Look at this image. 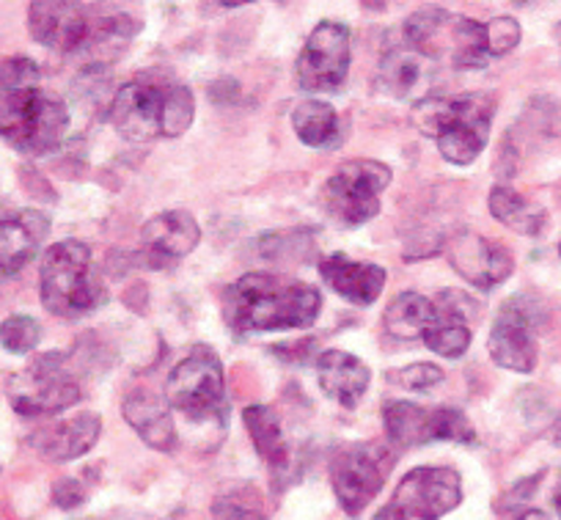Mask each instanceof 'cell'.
<instances>
[{"label":"cell","mask_w":561,"mask_h":520,"mask_svg":"<svg viewBox=\"0 0 561 520\" xmlns=\"http://www.w3.org/2000/svg\"><path fill=\"white\" fill-rule=\"evenodd\" d=\"M224 323L240 339L256 334L311 328L322 312V295L306 281L275 273H245L224 290Z\"/></svg>","instance_id":"1"},{"label":"cell","mask_w":561,"mask_h":520,"mask_svg":"<svg viewBox=\"0 0 561 520\" xmlns=\"http://www.w3.org/2000/svg\"><path fill=\"white\" fill-rule=\"evenodd\" d=\"M196 100L171 72H138L113 94L107 118L124 140L149 144L180 138L191 129Z\"/></svg>","instance_id":"2"},{"label":"cell","mask_w":561,"mask_h":520,"mask_svg":"<svg viewBox=\"0 0 561 520\" xmlns=\"http://www.w3.org/2000/svg\"><path fill=\"white\" fill-rule=\"evenodd\" d=\"M495 100L488 91L466 94H427L415 102L413 122L424 135L435 138L440 157L451 166H471L484 151L493 127Z\"/></svg>","instance_id":"3"},{"label":"cell","mask_w":561,"mask_h":520,"mask_svg":"<svg viewBox=\"0 0 561 520\" xmlns=\"http://www.w3.org/2000/svg\"><path fill=\"white\" fill-rule=\"evenodd\" d=\"M39 295L47 312L64 319L85 317L107 301L105 281L85 242L61 240L47 248L39 264Z\"/></svg>","instance_id":"4"},{"label":"cell","mask_w":561,"mask_h":520,"mask_svg":"<svg viewBox=\"0 0 561 520\" xmlns=\"http://www.w3.org/2000/svg\"><path fill=\"white\" fill-rule=\"evenodd\" d=\"M3 105V138L23 155L42 157L56 151L69 133V108L56 94L42 91V83L0 86Z\"/></svg>","instance_id":"5"},{"label":"cell","mask_w":561,"mask_h":520,"mask_svg":"<svg viewBox=\"0 0 561 520\" xmlns=\"http://www.w3.org/2000/svg\"><path fill=\"white\" fill-rule=\"evenodd\" d=\"M165 399L171 410L185 416L196 425H215L224 430L229 421L226 403L224 361L209 344H196L187 350L185 359L171 370L165 383Z\"/></svg>","instance_id":"6"},{"label":"cell","mask_w":561,"mask_h":520,"mask_svg":"<svg viewBox=\"0 0 561 520\" xmlns=\"http://www.w3.org/2000/svg\"><path fill=\"white\" fill-rule=\"evenodd\" d=\"M391 168L380 160H350L322 188V210L342 229H358L380 213Z\"/></svg>","instance_id":"7"},{"label":"cell","mask_w":561,"mask_h":520,"mask_svg":"<svg viewBox=\"0 0 561 520\" xmlns=\"http://www.w3.org/2000/svg\"><path fill=\"white\" fill-rule=\"evenodd\" d=\"M462 504V476L455 468L419 465L399 479L391 501L371 520H440Z\"/></svg>","instance_id":"8"},{"label":"cell","mask_w":561,"mask_h":520,"mask_svg":"<svg viewBox=\"0 0 561 520\" xmlns=\"http://www.w3.org/2000/svg\"><path fill=\"white\" fill-rule=\"evenodd\" d=\"M7 392L14 414L25 419L64 414L80 403V386L64 366L61 353H47L31 361L28 370L7 377Z\"/></svg>","instance_id":"9"},{"label":"cell","mask_w":561,"mask_h":520,"mask_svg":"<svg viewBox=\"0 0 561 520\" xmlns=\"http://www.w3.org/2000/svg\"><path fill=\"white\" fill-rule=\"evenodd\" d=\"M353 36L347 25L336 20H322L306 39L298 61L295 80L306 94H333L347 83L350 61H353Z\"/></svg>","instance_id":"10"},{"label":"cell","mask_w":561,"mask_h":520,"mask_svg":"<svg viewBox=\"0 0 561 520\" xmlns=\"http://www.w3.org/2000/svg\"><path fill=\"white\" fill-rule=\"evenodd\" d=\"M105 18H94L89 7L72 3V0H34L28 7L31 36L56 53L100 47Z\"/></svg>","instance_id":"11"},{"label":"cell","mask_w":561,"mask_h":520,"mask_svg":"<svg viewBox=\"0 0 561 520\" xmlns=\"http://www.w3.org/2000/svg\"><path fill=\"white\" fill-rule=\"evenodd\" d=\"M539 306L528 295H515L501 306L493 328H490L488 350L490 359L510 372H528L537 370L539 361Z\"/></svg>","instance_id":"12"},{"label":"cell","mask_w":561,"mask_h":520,"mask_svg":"<svg viewBox=\"0 0 561 520\" xmlns=\"http://www.w3.org/2000/svg\"><path fill=\"white\" fill-rule=\"evenodd\" d=\"M386 485V454L369 443H350L331 457V487L350 518H358Z\"/></svg>","instance_id":"13"},{"label":"cell","mask_w":561,"mask_h":520,"mask_svg":"<svg viewBox=\"0 0 561 520\" xmlns=\"http://www.w3.org/2000/svg\"><path fill=\"white\" fill-rule=\"evenodd\" d=\"M202 242V226L187 210H165L140 229V251L152 270H171Z\"/></svg>","instance_id":"14"},{"label":"cell","mask_w":561,"mask_h":520,"mask_svg":"<svg viewBox=\"0 0 561 520\" xmlns=\"http://www.w3.org/2000/svg\"><path fill=\"white\" fill-rule=\"evenodd\" d=\"M446 253H449V262L457 270V275L482 292L504 284L512 270H515V259H512L510 248L488 240V237L473 235V231H462Z\"/></svg>","instance_id":"15"},{"label":"cell","mask_w":561,"mask_h":520,"mask_svg":"<svg viewBox=\"0 0 561 520\" xmlns=\"http://www.w3.org/2000/svg\"><path fill=\"white\" fill-rule=\"evenodd\" d=\"M438 317L424 334V344L440 359H460L471 347V319L479 314V303L466 292L446 290L435 297Z\"/></svg>","instance_id":"16"},{"label":"cell","mask_w":561,"mask_h":520,"mask_svg":"<svg viewBox=\"0 0 561 520\" xmlns=\"http://www.w3.org/2000/svg\"><path fill=\"white\" fill-rule=\"evenodd\" d=\"M320 275L342 301L353 306H371L386 290V268L375 262H358L344 253H328L320 262Z\"/></svg>","instance_id":"17"},{"label":"cell","mask_w":561,"mask_h":520,"mask_svg":"<svg viewBox=\"0 0 561 520\" xmlns=\"http://www.w3.org/2000/svg\"><path fill=\"white\" fill-rule=\"evenodd\" d=\"M102 432V419L96 414H83L72 416L67 421H58V425L42 427L34 438H31V446L39 452V457H45L47 463H72V460L83 457L85 452L94 449V443L100 441Z\"/></svg>","instance_id":"18"},{"label":"cell","mask_w":561,"mask_h":520,"mask_svg":"<svg viewBox=\"0 0 561 520\" xmlns=\"http://www.w3.org/2000/svg\"><path fill=\"white\" fill-rule=\"evenodd\" d=\"M122 416L127 419V425L133 427L135 436L147 443L149 449L174 452V449L180 446V436H176V425L174 416H171L169 399L138 388V392L124 397Z\"/></svg>","instance_id":"19"},{"label":"cell","mask_w":561,"mask_h":520,"mask_svg":"<svg viewBox=\"0 0 561 520\" xmlns=\"http://www.w3.org/2000/svg\"><path fill=\"white\" fill-rule=\"evenodd\" d=\"M50 235V218L42 210H20L0 226V270L3 275H18L39 253L42 242Z\"/></svg>","instance_id":"20"},{"label":"cell","mask_w":561,"mask_h":520,"mask_svg":"<svg viewBox=\"0 0 561 520\" xmlns=\"http://www.w3.org/2000/svg\"><path fill=\"white\" fill-rule=\"evenodd\" d=\"M317 381L331 403L353 410L369 392L371 372L358 355L347 353V350H325L317 359Z\"/></svg>","instance_id":"21"},{"label":"cell","mask_w":561,"mask_h":520,"mask_svg":"<svg viewBox=\"0 0 561 520\" xmlns=\"http://www.w3.org/2000/svg\"><path fill=\"white\" fill-rule=\"evenodd\" d=\"M242 421H245L248 436H251L253 446H256V454L267 463V468L273 471V474L289 471L293 449H289L287 436H284L280 416L275 414L270 405H248V408L242 410Z\"/></svg>","instance_id":"22"},{"label":"cell","mask_w":561,"mask_h":520,"mask_svg":"<svg viewBox=\"0 0 561 520\" xmlns=\"http://www.w3.org/2000/svg\"><path fill=\"white\" fill-rule=\"evenodd\" d=\"M382 427L397 449H415L433 443V410L408 399H391L382 405Z\"/></svg>","instance_id":"23"},{"label":"cell","mask_w":561,"mask_h":520,"mask_svg":"<svg viewBox=\"0 0 561 520\" xmlns=\"http://www.w3.org/2000/svg\"><path fill=\"white\" fill-rule=\"evenodd\" d=\"M295 135L311 149H333L342 144V118L325 100H304L293 111Z\"/></svg>","instance_id":"24"},{"label":"cell","mask_w":561,"mask_h":520,"mask_svg":"<svg viewBox=\"0 0 561 520\" xmlns=\"http://www.w3.org/2000/svg\"><path fill=\"white\" fill-rule=\"evenodd\" d=\"M435 317H438V303L419 295V292H402V295H397L388 303L382 325H386V330L393 339L413 341L424 339Z\"/></svg>","instance_id":"25"},{"label":"cell","mask_w":561,"mask_h":520,"mask_svg":"<svg viewBox=\"0 0 561 520\" xmlns=\"http://www.w3.org/2000/svg\"><path fill=\"white\" fill-rule=\"evenodd\" d=\"M488 207H490V215H493L499 224H504L506 229L517 231V235L537 237L542 235V229L548 226V215H545V210H539L537 204L523 199L515 188L504 185V182H499V185L490 191Z\"/></svg>","instance_id":"26"},{"label":"cell","mask_w":561,"mask_h":520,"mask_svg":"<svg viewBox=\"0 0 561 520\" xmlns=\"http://www.w3.org/2000/svg\"><path fill=\"white\" fill-rule=\"evenodd\" d=\"M424 58L421 53H415L410 45H393L388 47L386 56L380 61V86L393 94L397 100H404V97L413 94V89L419 86V80L424 78Z\"/></svg>","instance_id":"27"},{"label":"cell","mask_w":561,"mask_h":520,"mask_svg":"<svg viewBox=\"0 0 561 520\" xmlns=\"http://www.w3.org/2000/svg\"><path fill=\"white\" fill-rule=\"evenodd\" d=\"M451 64L462 72L484 69L490 64V45H488V25L477 23L471 18H457L449 31Z\"/></svg>","instance_id":"28"},{"label":"cell","mask_w":561,"mask_h":520,"mask_svg":"<svg viewBox=\"0 0 561 520\" xmlns=\"http://www.w3.org/2000/svg\"><path fill=\"white\" fill-rule=\"evenodd\" d=\"M446 23H451V14L444 7H424L410 14L402 25V42L421 53L424 58H438L444 53V31Z\"/></svg>","instance_id":"29"},{"label":"cell","mask_w":561,"mask_h":520,"mask_svg":"<svg viewBox=\"0 0 561 520\" xmlns=\"http://www.w3.org/2000/svg\"><path fill=\"white\" fill-rule=\"evenodd\" d=\"M209 520H267L256 487L242 485L240 490H229L215 496Z\"/></svg>","instance_id":"30"},{"label":"cell","mask_w":561,"mask_h":520,"mask_svg":"<svg viewBox=\"0 0 561 520\" xmlns=\"http://www.w3.org/2000/svg\"><path fill=\"white\" fill-rule=\"evenodd\" d=\"M435 441H451L462 443V446H473L477 443V430L468 421V416L460 408L451 405H438L433 408V443Z\"/></svg>","instance_id":"31"},{"label":"cell","mask_w":561,"mask_h":520,"mask_svg":"<svg viewBox=\"0 0 561 520\" xmlns=\"http://www.w3.org/2000/svg\"><path fill=\"white\" fill-rule=\"evenodd\" d=\"M42 325L31 314H12L3 319V350L9 355H28L39 347Z\"/></svg>","instance_id":"32"},{"label":"cell","mask_w":561,"mask_h":520,"mask_svg":"<svg viewBox=\"0 0 561 520\" xmlns=\"http://www.w3.org/2000/svg\"><path fill=\"white\" fill-rule=\"evenodd\" d=\"M386 381L393 383L399 388H408V392H430V388L440 386L446 381V372L438 364H427V361H419V364L399 366V370H388Z\"/></svg>","instance_id":"33"},{"label":"cell","mask_w":561,"mask_h":520,"mask_svg":"<svg viewBox=\"0 0 561 520\" xmlns=\"http://www.w3.org/2000/svg\"><path fill=\"white\" fill-rule=\"evenodd\" d=\"M490 56H510L520 45V23L515 18H495L488 23Z\"/></svg>","instance_id":"34"},{"label":"cell","mask_w":561,"mask_h":520,"mask_svg":"<svg viewBox=\"0 0 561 520\" xmlns=\"http://www.w3.org/2000/svg\"><path fill=\"white\" fill-rule=\"evenodd\" d=\"M83 498H85V490L78 479H69L67 476V479L53 485V501H56L61 509H75L78 504H83Z\"/></svg>","instance_id":"35"},{"label":"cell","mask_w":561,"mask_h":520,"mask_svg":"<svg viewBox=\"0 0 561 520\" xmlns=\"http://www.w3.org/2000/svg\"><path fill=\"white\" fill-rule=\"evenodd\" d=\"M515 520H550V515L542 509H523Z\"/></svg>","instance_id":"36"},{"label":"cell","mask_w":561,"mask_h":520,"mask_svg":"<svg viewBox=\"0 0 561 520\" xmlns=\"http://www.w3.org/2000/svg\"><path fill=\"white\" fill-rule=\"evenodd\" d=\"M553 507H556V512H559V518H561V482H559V487H556V493H553Z\"/></svg>","instance_id":"37"},{"label":"cell","mask_w":561,"mask_h":520,"mask_svg":"<svg viewBox=\"0 0 561 520\" xmlns=\"http://www.w3.org/2000/svg\"><path fill=\"white\" fill-rule=\"evenodd\" d=\"M556 34H559V42H561V23H559V31H556Z\"/></svg>","instance_id":"38"},{"label":"cell","mask_w":561,"mask_h":520,"mask_svg":"<svg viewBox=\"0 0 561 520\" xmlns=\"http://www.w3.org/2000/svg\"><path fill=\"white\" fill-rule=\"evenodd\" d=\"M559 253H561V246H559Z\"/></svg>","instance_id":"39"}]
</instances>
